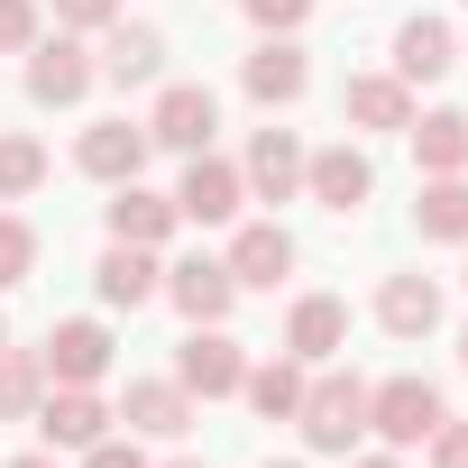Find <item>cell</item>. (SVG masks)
<instances>
[{
  "mask_svg": "<svg viewBox=\"0 0 468 468\" xmlns=\"http://www.w3.org/2000/svg\"><path fill=\"white\" fill-rule=\"evenodd\" d=\"M303 450H322V459H340L358 431H367V377H313L303 386Z\"/></svg>",
  "mask_w": 468,
  "mask_h": 468,
  "instance_id": "cell-1",
  "label": "cell"
},
{
  "mask_svg": "<svg viewBox=\"0 0 468 468\" xmlns=\"http://www.w3.org/2000/svg\"><path fill=\"white\" fill-rule=\"evenodd\" d=\"M367 431H377L386 450H422V441L441 431V386H422V377L367 386Z\"/></svg>",
  "mask_w": 468,
  "mask_h": 468,
  "instance_id": "cell-2",
  "label": "cell"
},
{
  "mask_svg": "<svg viewBox=\"0 0 468 468\" xmlns=\"http://www.w3.org/2000/svg\"><path fill=\"white\" fill-rule=\"evenodd\" d=\"M239 202H249V175L229 165V156H184V184H175V211L184 220H202V229H220V220H239Z\"/></svg>",
  "mask_w": 468,
  "mask_h": 468,
  "instance_id": "cell-3",
  "label": "cell"
},
{
  "mask_svg": "<svg viewBox=\"0 0 468 468\" xmlns=\"http://www.w3.org/2000/svg\"><path fill=\"white\" fill-rule=\"evenodd\" d=\"M239 377H249V358H239V340H229L220 322H193V340L175 349V386L184 395H239Z\"/></svg>",
  "mask_w": 468,
  "mask_h": 468,
  "instance_id": "cell-4",
  "label": "cell"
},
{
  "mask_svg": "<svg viewBox=\"0 0 468 468\" xmlns=\"http://www.w3.org/2000/svg\"><path fill=\"white\" fill-rule=\"evenodd\" d=\"M211 129H220V101L202 83H165L156 111H147V147H175V156H202Z\"/></svg>",
  "mask_w": 468,
  "mask_h": 468,
  "instance_id": "cell-5",
  "label": "cell"
},
{
  "mask_svg": "<svg viewBox=\"0 0 468 468\" xmlns=\"http://www.w3.org/2000/svg\"><path fill=\"white\" fill-rule=\"evenodd\" d=\"M229 285H239V294H276L285 276H294V229H276V220H249L239 229V239H229Z\"/></svg>",
  "mask_w": 468,
  "mask_h": 468,
  "instance_id": "cell-6",
  "label": "cell"
},
{
  "mask_svg": "<svg viewBox=\"0 0 468 468\" xmlns=\"http://www.w3.org/2000/svg\"><path fill=\"white\" fill-rule=\"evenodd\" d=\"M92 83H101V65H92L74 37H37V47H28V101H37V111H65V101H83Z\"/></svg>",
  "mask_w": 468,
  "mask_h": 468,
  "instance_id": "cell-7",
  "label": "cell"
},
{
  "mask_svg": "<svg viewBox=\"0 0 468 468\" xmlns=\"http://www.w3.org/2000/svg\"><path fill=\"white\" fill-rule=\"evenodd\" d=\"M303 193H313L322 211H340V220H349V211L377 193V165H367V147H349V138H340V147L303 156Z\"/></svg>",
  "mask_w": 468,
  "mask_h": 468,
  "instance_id": "cell-8",
  "label": "cell"
},
{
  "mask_svg": "<svg viewBox=\"0 0 468 468\" xmlns=\"http://www.w3.org/2000/svg\"><path fill=\"white\" fill-rule=\"evenodd\" d=\"M111 422H129V441H184V431H193V395H184L175 377H138Z\"/></svg>",
  "mask_w": 468,
  "mask_h": 468,
  "instance_id": "cell-9",
  "label": "cell"
},
{
  "mask_svg": "<svg viewBox=\"0 0 468 468\" xmlns=\"http://www.w3.org/2000/svg\"><path fill=\"white\" fill-rule=\"evenodd\" d=\"M37 358H47V386H101L111 377V331L101 322H56Z\"/></svg>",
  "mask_w": 468,
  "mask_h": 468,
  "instance_id": "cell-10",
  "label": "cell"
},
{
  "mask_svg": "<svg viewBox=\"0 0 468 468\" xmlns=\"http://www.w3.org/2000/svg\"><path fill=\"white\" fill-rule=\"evenodd\" d=\"M28 422L47 431V450H92V441L111 431V404H101L92 386H47V404H37Z\"/></svg>",
  "mask_w": 468,
  "mask_h": 468,
  "instance_id": "cell-11",
  "label": "cell"
},
{
  "mask_svg": "<svg viewBox=\"0 0 468 468\" xmlns=\"http://www.w3.org/2000/svg\"><path fill=\"white\" fill-rule=\"evenodd\" d=\"M175 229H184L175 193H147V184H111V239H120V249H165Z\"/></svg>",
  "mask_w": 468,
  "mask_h": 468,
  "instance_id": "cell-12",
  "label": "cell"
},
{
  "mask_svg": "<svg viewBox=\"0 0 468 468\" xmlns=\"http://www.w3.org/2000/svg\"><path fill=\"white\" fill-rule=\"evenodd\" d=\"M184 322H229V303H239V285H229V267L220 258H184V267H165V285H156Z\"/></svg>",
  "mask_w": 468,
  "mask_h": 468,
  "instance_id": "cell-13",
  "label": "cell"
},
{
  "mask_svg": "<svg viewBox=\"0 0 468 468\" xmlns=\"http://www.w3.org/2000/svg\"><path fill=\"white\" fill-rule=\"evenodd\" d=\"M74 165H83L92 184H138V165H147V120H101V129H83Z\"/></svg>",
  "mask_w": 468,
  "mask_h": 468,
  "instance_id": "cell-14",
  "label": "cell"
},
{
  "mask_svg": "<svg viewBox=\"0 0 468 468\" xmlns=\"http://www.w3.org/2000/svg\"><path fill=\"white\" fill-rule=\"evenodd\" d=\"M239 175H249L258 202H294V193H303V138H294V129H258Z\"/></svg>",
  "mask_w": 468,
  "mask_h": 468,
  "instance_id": "cell-15",
  "label": "cell"
},
{
  "mask_svg": "<svg viewBox=\"0 0 468 468\" xmlns=\"http://www.w3.org/2000/svg\"><path fill=\"white\" fill-rule=\"evenodd\" d=\"M331 349H349V303H340V294H303V303L285 313V358L322 367Z\"/></svg>",
  "mask_w": 468,
  "mask_h": 468,
  "instance_id": "cell-16",
  "label": "cell"
},
{
  "mask_svg": "<svg viewBox=\"0 0 468 468\" xmlns=\"http://www.w3.org/2000/svg\"><path fill=\"white\" fill-rule=\"evenodd\" d=\"M92 65H101V83H120V92H129V83H156V74H165V37H156V28H129V19H111Z\"/></svg>",
  "mask_w": 468,
  "mask_h": 468,
  "instance_id": "cell-17",
  "label": "cell"
},
{
  "mask_svg": "<svg viewBox=\"0 0 468 468\" xmlns=\"http://www.w3.org/2000/svg\"><path fill=\"white\" fill-rule=\"evenodd\" d=\"M239 83H249V101H267V111H285V101H303V83H313V65H303V47L294 37H267L249 65H239Z\"/></svg>",
  "mask_w": 468,
  "mask_h": 468,
  "instance_id": "cell-18",
  "label": "cell"
},
{
  "mask_svg": "<svg viewBox=\"0 0 468 468\" xmlns=\"http://www.w3.org/2000/svg\"><path fill=\"white\" fill-rule=\"evenodd\" d=\"M340 120H349V129H413V83H404V74H349Z\"/></svg>",
  "mask_w": 468,
  "mask_h": 468,
  "instance_id": "cell-19",
  "label": "cell"
},
{
  "mask_svg": "<svg viewBox=\"0 0 468 468\" xmlns=\"http://www.w3.org/2000/svg\"><path fill=\"white\" fill-rule=\"evenodd\" d=\"M92 285H101V303H120V313H138V303H156V285H165V267H156V249H101V267H92Z\"/></svg>",
  "mask_w": 468,
  "mask_h": 468,
  "instance_id": "cell-20",
  "label": "cell"
},
{
  "mask_svg": "<svg viewBox=\"0 0 468 468\" xmlns=\"http://www.w3.org/2000/svg\"><path fill=\"white\" fill-rule=\"evenodd\" d=\"M377 322H386L395 340H431V331H441V285H431V276H386V285H377Z\"/></svg>",
  "mask_w": 468,
  "mask_h": 468,
  "instance_id": "cell-21",
  "label": "cell"
},
{
  "mask_svg": "<svg viewBox=\"0 0 468 468\" xmlns=\"http://www.w3.org/2000/svg\"><path fill=\"white\" fill-rule=\"evenodd\" d=\"M450 65H459L450 19H404V28H395V74H404V83H441Z\"/></svg>",
  "mask_w": 468,
  "mask_h": 468,
  "instance_id": "cell-22",
  "label": "cell"
},
{
  "mask_svg": "<svg viewBox=\"0 0 468 468\" xmlns=\"http://www.w3.org/2000/svg\"><path fill=\"white\" fill-rule=\"evenodd\" d=\"M413 165L422 175H468V111H413Z\"/></svg>",
  "mask_w": 468,
  "mask_h": 468,
  "instance_id": "cell-23",
  "label": "cell"
},
{
  "mask_svg": "<svg viewBox=\"0 0 468 468\" xmlns=\"http://www.w3.org/2000/svg\"><path fill=\"white\" fill-rule=\"evenodd\" d=\"M303 386H313V377H303V358H267V367H249V377H239V395H249L267 422H294V413H303Z\"/></svg>",
  "mask_w": 468,
  "mask_h": 468,
  "instance_id": "cell-24",
  "label": "cell"
},
{
  "mask_svg": "<svg viewBox=\"0 0 468 468\" xmlns=\"http://www.w3.org/2000/svg\"><path fill=\"white\" fill-rule=\"evenodd\" d=\"M413 220H422V239H459L468 249V175H422Z\"/></svg>",
  "mask_w": 468,
  "mask_h": 468,
  "instance_id": "cell-25",
  "label": "cell"
},
{
  "mask_svg": "<svg viewBox=\"0 0 468 468\" xmlns=\"http://www.w3.org/2000/svg\"><path fill=\"white\" fill-rule=\"evenodd\" d=\"M37 404H47V358L0 340V422H28Z\"/></svg>",
  "mask_w": 468,
  "mask_h": 468,
  "instance_id": "cell-26",
  "label": "cell"
},
{
  "mask_svg": "<svg viewBox=\"0 0 468 468\" xmlns=\"http://www.w3.org/2000/svg\"><path fill=\"white\" fill-rule=\"evenodd\" d=\"M37 184H47V147L28 129H10V138H0V202H28Z\"/></svg>",
  "mask_w": 468,
  "mask_h": 468,
  "instance_id": "cell-27",
  "label": "cell"
},
{
  "mask_svg": "<svg viewBox=\"0 0 468 468\" xmlns=\"http://www.w3.org/2000/svg\"><path fill=\"white\" fill-rule=\"evenodd\" d=\"M28 267H37V229H28L19 211H0V294L28 285Z\"/></svg>",
  "mask_w": 468,
  "mask_h": 468,
  "instance_id": "cell-28",
  "label": "cell"
},
{
  "mask_svg": "<svg viewBox=\"0 0 468 468\" xmlns=\"http://www.w3.org/2000/svg\"><path fill=\"white\" fill-rule=\"evenodd\" d=\"M37 47V0H0V56H28Z\"/></svg>",
  "mask_w": 468,
  "mask_h": 468,
  "instance_id": "cell-29",
  "label": "cell"
},
{
  "mask_svg": "<svg viewBox=\"0 0 468 468\" xmlns=\"http://www.w3.org/2000/svg\"><path fill=\"white\" fill-rule=\"evenodd\" d=\"M239 10H249V19L267 28V37H294V28L313 19V0H239Z\"/></svg>",
  "mask_w": 468,
  "mask_h": 468,
  "instance_id": "cell-30",
  "label": "cell"
},
{
  "mask_svg": "<svg viewBox=\"0 0 468 468\" xmlns=\"http://www.w3.org/2000/svg\"><path fill=\"white\" fill-rule=\"evenodd\" d=\"M431 468H468V422L441 413V431H431Z\"/></svg>",
  "mask_w": 468,
  "mask_h": 468,
  "instance_id": "cell-31",
  "label": "cell"
},
{
  "mask_svg": "<svg viewBox=\"0 0 468 468\" xmlns=\"http://www.w3.org/2000/svg\"><path fill=\"white\" fill-rule=\"evenodd\" d=\"M83 468H147V450H138V441H111V431H101V441L83 450Z\"/></svg>",
  "mask_w": 468,
  "mask_h": 468,
  "instance_id": "cell-32",
  "label": "cell"
},
{
  "mask_svg": "<svg viewBox=\"0 0 468 468\" xmlns=\"http://www.w3.org/2000/svg\"><path fill=\"white\" fill-rule=\"evenodd\" d=\"M56 19H65V28H111L120 0H56Z\"/></svg>",
  "mask_w": 468,
  "mask_h": 468,
  "instance_id": "cell-33",
  "label": "cell"
},
{
  "mask_svg": "<svg viewBox=\"0 0 468 468\" xmlns=\"http://www.w3.org/2000/svg\"><path fill=\"white\" fill-rule=\"evenodd\" d=\"M349 468H404V459H395V450H367V459H349Z\"/></svg>",
  "mask_w": 468,
  "mask_h": 468,
  "instance_id": "cell-34",
  "label": "cell"
},
{
  "mask_svg": "<svg viewBox=\"0 0 468 468\" xmlns=\"http://www.w3.org/2000/svg\"><path fill=\"white\" fill-rule=\"evenodd\" d=\"M10 468H56V450H28V459H10Z\"/></svg>",
  "mask_w": 468,
  "mask_h": 468,
  "instance_id": "cell-35",
  "label": "cell"
},
{
  "mask_svg": "<svg viewBox=\"0 0 468 468\" xmlns=\"http://www.w3.org/2000/svg\"><path fill=\"white\" fill-rule=\"evenodd\" d=\"M165 468H202V459H165Z\"/></svg>",
  "mask_w": 468,
  "mask_h": 468,
  "instance_id": "cell-36",
  "label": "cell"
},
{
  "mask_svg": "<svg viewBox=\"0 0 468 468\" xmlns=\"http://www.w3.org/2000/svg\"><path fill=\"white\" fill-rule=\"evenodd\" d=\"M267 468H303V459H267Z\"/></svg>",
  "mask_w": 468,
  "mask_h": 468,
  "instance_id": "cell-37",
  "label": "cell"
},
{
  "mask_svg": "<svg viewBox=\"0 0 468 468\" xmlns=\"http://www.w3.org/2000/svg\"><path fill=\"white\" fill-rule=\"evenodd\" d=\"M459 367H468V331H459Z\"/></svg>",
  "mask_w": 468,
  "mask_h": 468,
  "instance_id": "cell-38",
  "label": "cell"
},
{
  "mask_svg": "<svg viewBox=\"0 0 468 468\" xmlns=\"http://www.w3.org/2000/svg\"><path fill=\"white\" fill-rule=\"evenodd\" d=\"M0 340H10V322H0Z\"/></svg>",
  "mask_w": 468,
  "mask_h": 468,
  "instance_id": "cell-39",
  "label": "cell"
}]
</instances>
